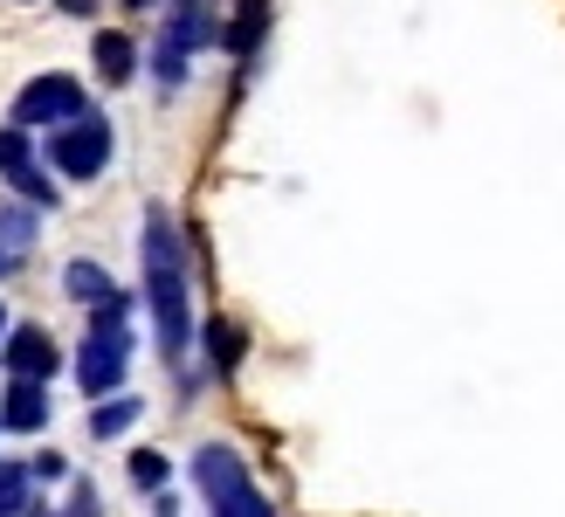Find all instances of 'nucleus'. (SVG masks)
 I'll list each match as a JSON object with an SVG mask.
<instances>
[{"mask_svg": "<svg viewBox=\"0 0 565 517\" xmlns=\"http://www.w3.org/2000/svg\"><path fill=\"white\" fill-rule=\"evenodd\" d=\"M146 297L159 318V352L180 359L186 352V270H180V235L159 208L146 214Z\"/></svg>", "mask_w": 565, "mask_h": 517, "instance_id": "obj_1", "label": "nucleus"}, {"mask_svg": "<svg viewBox=\"0 0 565 517\" xmlns=\"http://www.w3.org/2000/svg\"><path fill=\"white\" fill-rule=\"evenodd\" d=\"M125 366H131V331H125V297L110 291L104 304H97V325H90V338H83V359H76V380H83V393H110L125 380Z\"/></svg>", "mask_w": 565, "mask_h": 517, "instance_id": "obj_2", "label": "nucleus"}, {"mask_svg": "<svg viewBox=\"0 0 565 517\" xmlns=\"http://www.w3.org/2000/svg\"><path fill=\"white\" fill-rule=\"evenodd\" d=\"M193 483H201L207 504L228 510V517H269L263 490L242 476V455H235V449H201V455H193Z\"/></svg>", "mask_w": 565, "mask_h": 517, "instance_id": "obj_3", "label": "nucleus"}, {"mask_svg": "<svg viewBox=\"0 0 565 517\" xmlns=\"http://www.w3.org/2000/svg\"><path fill=\"white\" fill-rule=\"evenodd\" d=\"M49 159L70 172V180H90V172H104L110 159V125L90 118V110H76V118H63V131L49 138Z\"/></svg>", "mask_w": 565, "mask_h": 517, "instance_id": "obj_4", "label": "nucleus"}, {"mask_svg": "<svg viewBox=\"0 0 565 517\" xmlns=\"http://www.w3.org/2000/svg\"><path fill=\"white\" fill-rule=\"evenodd\" d=\"M83 110V91L70 76H35L28 91L14 97V125H28V131H42V125H63V118H76Z\"/></svg>", "mask_w": 565, "mask_h": 517, "instance_id": "obj_5", "label": "nucleus"}, {"mask_svg": "<svg viewBox=\"0 0 565 517\" xmlns=\"http://www.w3.org/2000/svg\"><path fill=\"white\" fill-rule=\"evenodd\" d=\"M0 172H8L28 200H55L49 180H42V166H35V152H28V125H8V131H0Z\"/></svg>", "mask_w": 565, "mask_h": 517, "instance_id": "obj_6", "label": "nucleus"}, {"mask_svg": "<svg viewBox=\"0 0 565 517\" xmlns=\"http://www.w3.org/2000/svg\"><path fill=\"white\" fill-rule=\"evenodd\" d=\"M0 359H8V372L14 380H49L55 372V345H49V331H14V338H0Z\"/></svg>", "mask_w": 565, "mask_h": 517, "instance_id": "obj_7", "label": "nucleus"}, {"mask_svg": "<svg viewBox=\"0 0 565 517\" xmlns=\"http://www.w3.org/2000/svg\"><path fill=\"white\" fill-rule=\"evenodd\" d=\"M214 42V14H207V0H173V14H166V49H207Z\"/></svg>", "mask_w": 565, "mask_h": 517, "instance_id": "obj_8", "label": "nucleus"}, {"mask_svg": "<svg viewBox=\"0 0 565 517\" xmlns=\"http://www.w3.org/2000/svg\"><path fill=\"white\" fill-rule=\"evenodd\" d=\"M42 421H49V387H42V380H14L8 393H0V428H21V435H35Z\"/></svg>", "mask_w": 565, "mask_h": 517, "instance_id": "obj_9", "label": "nucleus"}, {"mask_svg": "<svg viewBox=\"0 0 565 517\" xmlns=\"http://www.w3.org/2000/svg\"><path fill=\"white\" fill-rule=\"evenodd\" d=\"M131 42L125 35H97V70H104V83H131Z\"/></svg>", "mask_w": 565, "mask_h": 517, "instance_id": "obj_10", "label": "nucleus"}, {"mask_svg": "<svg viewBox=\"0 0 565 517\" xmlns=\"http://www.w3.org/2000/svg\"><path fill=\"white\" fill-rule=\"evenodd\" d=\"M63 283H70V297H83V304H104L110 291H118V283H110L97 263H70V276H63Z\"/></svg>", "mask_w": 565, "mask_h": 517, "instance_id": "obj_11", "label": "nucleus"}, {"mask_svg": "<svg viewBox=\"0 0 565 517\" xmlns=\"http://www.w3.org/2000/svg\"><path fill=\"white\" fill-rule=\"evenodd\" d=\"M131 421H138V400H110V408H97V414H90V435H97V442H110V435H125Z\"/></svg>", "mask_w": 565, "mask_h": 517, "instance_id": "obj_12", "label": "nucleus"}, {"mask_svg": "<svg viewBox=\"0 0 565 517\" xmlns=\"http://www.w3.org/2000/svg\"><path fill=\"white\" fill-rule=\"evenodd\" d=\"M256 28H263V0H242V21L228 28V49L248 55V49H256Z\"/></svg>", "mask_w": 565, "mask_h": 517, "instance_id": "obj_13", "label": "nucleus"}, {"mask_svg": "<svg viewBox=\"0 0 565 517\" xmlns=\"http://www.w3.org/2000/svg\"><path fill=\"white\" fill-rule=\"evenodd\" d=\"M0 510H28V469L0 463Z\"/></svg>", "mask_w": 565, "mask_h": 517, "instance_id": "obj_14", "label": "nucleus"}, {"mask_svg": "<svg viewBox=\"0 0 565 517\" xmlns=\"http://www.w3.org/2000/svg\"><path fill=\"white\" fill-rule=\"evenodd\" d=\"M131 483H138V490H159V483H166V455H138V463H131Z\"/></svg>", "mask_w": 565, "mask_h": 517, "instance_id": "obj_15", "label": "nucleus"}, {"mask_svg": "<svg viewBox=\"0 0 565 517\" xmlns=\"http://www.w3.org/2000/svg\"><path fill=\"white\" fill-rule=\"evenodd\" d=\"M207 345H214V359H221V372H228V366H235V352H242V345H235V331H228V325H214V331H207Z\"/></svg>", "mask_w": 565, "mask_h": 517, "instance_id": "obj_16", "label": "nucleus"}, {"mask_svg": "<svg viewBox=\"0 0 565 517\" xmlns=\"http://www.w3.org/2000/svg\"><path fill=\"white\" fill-rule=\"evenodd\" d=\"M21 255H28L21 242H0V276H14V270H21Z\"/></svg>", "mask_w": 565, "mask_h": 517, "instance_id": "obj_17", "label": "nucleus"}, {"mask_svg": "<svg viewBox=\"0 0 565 517\" xmlns=\"http://www.w3.org/2000/svg\"><path fill=\"white\" fill-rule=\"evenodd\" d=\"M0 338H8V310H0Z\"/></svg>", "mask_w": 565, "mask_h": 517, "instance_id": "obj_18", "label": "nucleus"}, {"mask_svg": "<svg viewBox=\"0 0 565 517\" xmlns=\"http://www.w3.org/2000/svg\"><path fill=\"white\" fill-rule=\"evenodd\" d=\"M138 8H146V0H138Z\"/></svg>", "mask_w": 565, "mask_h": 517, "instance_id": "obj_19", "label": "nucleus"}]
</instances>
